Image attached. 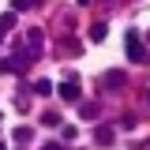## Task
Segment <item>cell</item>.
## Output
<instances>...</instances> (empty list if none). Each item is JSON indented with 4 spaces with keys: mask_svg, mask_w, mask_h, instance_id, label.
I'll return each mask as SVG.
<instances>
[{
    "mask_svg": "<svg viewBox=\"0 0 150 150\" xmlns=\"http://www.w3.org/2000/svg\"><path fill=\"white\" fill-rule=\"evenodd\" d=\"M98 105H94V101H86V105H83V109H79V116H83V120H98Z\"/></svg>",
    "mask_w": 150,
    "mask_h": 150,
    "instance_id": "5",
    "label": "cell"
},
{
    "mask_svg": "<svg viewBox=\"0 0 150 150\" xmlns=\"http://www.w3.org/2000/svg\"><path fill=\"white\" fill-rule=\"evenodd\" d=\"M60 53H68V56H83V45H79L75 38H68V41L60 45Z\"/></svg>",
    "mask_w": 150,
    "mask_h": 150,
    "instance_id": "4",
    "label": "cell"
},
{
    "mask_svg": "<svg viewBox=\"0 0 150 150\" xmlns=\"http://www.w3.org/2000/svg\"><path fill=\"white\" fill-rule=\"evenodd\" d=\"M4 34H8V26H4V23H0V41H4Z\"/></svg>",
    "mask_w": 150,
    "mask_h": 150,
    "instance_id": "10",
    "label": "cell"
},
{
    "mask_svg": "<svg viewBox=\"0 0 150 150\" xmlns=\"http://www.w3.org/2000/svg\"><path fill=\"white\" fill-rule=\"evenodd\" d=\"M34 90L45 98V94H53V83H49V79H38V83H34Z\"/></svg>",
    "mask_w": 150,
    "mask_h": 150,
    "instance_id": "7",
    "label": "cell"
},
{
    "mask_svg": "<svg viewBox=\"0 0 150 150\" xmlns=\"http://www.w3.org/2000/svg\"><path fill=\"white\" fill-rule=\"evenodd\" d=\"M60 98L64 101H79V75H64V83H60Z\"/></svg>",
    "mask_w": 150,
    "mask_h": 150,
    "instance_id": "1",
    "label": "cell"
},
{
    "mask_svg": "<svg viewBox=\"0 0 150 150\" xmlns=\"http://www.w3.org/2000/svg\"><path fill=\"white\" fill-rule=\"evenodd\" d=\"M120 83H124V79H120V71H109V75H105V86H109V90H116Z\"/></svg>",
    "mask_w": 150,
    "mask_h": 150,
    "instance_id": "9",
    "label": "cell"
},
{
    "mask_svg": "<svg viewBox=\"0 0 150 150\" xmlns=\"http://www.w3.org/2000/svg\"><path fill=\"white\" fill-rule=\"evenodd\" d=\"M128 56L135 60V64H143V60H146V49L139 45V34H135V30H128Z\"/></svg>",
    "mask_w": 150,
    "mask_h": 150,
    "instance_id": "2",
    "label": "cell"
},
{
    "mask_svg": "<svg viewBox=\"0 0 150 150\" xmlns=\"http://www.w3.org/2000/svg\"><path fill=\"white\" fill-rule=\"evenodd\" d=\"M0 150H8V146H4V143H0Z\"/></svg>",
    "mask_w": 150,
    "mask_h": 150,
    "instance_id": "11",
    "label": "cell"
},
{
    "mask_svg": "<svg viewBox=\"0 0 150 150\" xmlns=\"http://www.w3.org/2000/svg\"><path fill=\"white\" fill-rule=\"evenodd\" d=\"M41 41H45V34H41V30H38V26H34V30L26 34V45H30V49H34V53H38V45H41Z\"/></svg>",
    "mask_w": 150,
    "mask_h": 150,
    "instance_id": "6",
    "label": "cell"
},
{
    "mask_svg": "<svg viewBox=\"0 0 150 150\" xmlns=\"http://www.w3.org/2000/svg\"><path fill=\"white\" fill-rule=\"evenodd\" d=\"M101 38H105V23H94L90 26V41H101Z\"/></svg>",
    "mask_w": 150,
    "mask_h": 150,
    "instance_id": "8",
    "label": "cell"
},
{
    "mask_svg": "<svg viewBox=\"0 0 150 150\" xmlns=\"http://www.w3.org/2000/svg\"><path fill=\"white\" fill-rule=\"evenodd\" d=\"M94 139H98V146H112V143H116V131H112V128H98Z\"/></svg>",
    "mask_w": 150,
    "mask_h": 150,
    "instance_id": "3",
    "label": "cell"
}]
</instances>
